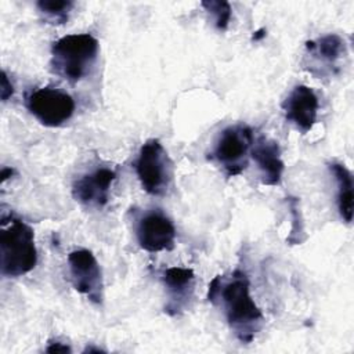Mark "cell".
<instances>
[{
	"label": "cell",
	"instance_id": "obj_1",
	"mask_svg": "<svg viewBox=\"0 0 354 354\" xmlns=\"http://www.w3.org/2000/svg\"><path fill=\"white\" fill-rule=\"evenodd\" d=\"M207 300L221 310L241 343L253 342L261 330L264 315L250 296V282L245 271L235 270L228 275L214 277L209 283Z\"/></svg>",
	"mask_w": 354,
	"mask_h": 354
},
{
	"label": "cell",
	"instance_id": "obj_2",
	"mask_svg": "<svg viewBox=\"0 0 354 354\" xmlns=\"http://www.w3.org/2000/svg\"><path fill=\"white\" fill-rule=\"evenodd\" d=\"M37 263L33 230L21 218L8 216L1 218L0 268L1 275L17 278L28 274Z\"/></svg>",
	"mask_w": 354,
	"mask_h": 354
},
{
	"label": "cell",
	"instance_id": "obj_3",
	"mask_svg": "<svg viewBox=\"0 0 354 354\" xmlns=\"http://www.w3.org/2000/svg\"><path fill=\"white\" fill-rule=\"evenodd\" d=\"M98 48V40L90 33L62 36L51 46V72L69 83H77L94 68Z\"/></svg>",
	"mask_w": 354,
	"mask_h": 354
},
{
	"label": "cell",
	"instance_id": "obj_4",
	"mask_svg": "<svg viewBox=\"0 0 354 354\" xmlns=\"http://www.w3.org/2000/svg\"><path fill=\"white\" fill-rule=\"evenodd\" d=\"M253 140V130L248 124H231L218 134L207 159L227 177L239 176L249 165Z\"/></svg>",
	"mask_w": 354,
	"mask_h": 354
},
{
	"label": "cell",
	"instance_id": "obj_5",
	"mask_svg": "<svg viewBox=\"0 0 354 354\" xmlns=\"http://www.w3.org/2000/svg\"><path fill=\"white\" fill-rule=\"evenodd\" d=\"M136 173L145 192L152 196H165L173 184V162L158 138L147 140L136 159Z\"/></svg>",
	"mask_w": 354,
	"mask_h": 354
},
{
	"label": "cell",
	"instance_id": "obj_6",
	"mask_svg": "<svg viewBox=\"0 0 354 354\" xmlns=\"http://www.w3.org/2000/svg\"><path fill=\"white\" fill-rule=\"evenodd\" d=\"M346 53L344 40L336 33H328L306 41L301 65L317 79L333 77L340 73Z\"/></svg>",
	"mask_w": 354,
	"mask_h": 354
},
{
	"label": "cell",
	"instance_id": "obj_7",
	"mask_svg": "<svg viewBox=\"0 0 354 354\" xmlns=\"http://www.w3.org/2000/svg\"><path fill=\"white\" fill-rule=\"evenodd\" d=\"M28 111L44 126L58 127L68 122L75 112L73 98L58 88L41 87L25 97Z\"/></svg>",
	"mask_w": 354,
	"mask_h": 354
},
{
	"label": "cell",
	"instance_id": "obj_8",
	"mask_svg": "<svg viewBox=\"0 0 354 354\" xmlns=\"http://www.w3.org/2000/svg\"><path fill=\"white\" fill-rule=\"evenodd\" d=\"M69 278L72 286L91 303L101 306L104 301V281L101 267L88 249H75L68 254Z\"/></svg>",
	"mask_w": 354,
	"mask_h": 354
},
{
	"label": "cell",
	"instance_id": "obj_9",
	"mask_svg": "<svg viewBox=\"0 0 354 354\" xmlns=\"http://www.w3.org/2000/svg\"><path fill=\"white\" fill-rule=\"evenodd\" d=\"M136 238L140 248L147 252L171 250L176 241V227L160 209L145 210L136 220Z\"/></svg>",
	"mask_w": 354,
	"mask_h": 354
},
{
	"label": "cell",
	"instance_id": "obj_10",
	"mask_svg": "<svg viewBox=\"0 0 354 354\" xmlns=\"http://www.w3.org/2000/svg\"><path fill=\"white\" fill-rule=\"evenodd\" d=\"M115 180V170L111 167H97L73 180L72 196L86 207L102 209L109 201V191Z\"/></svg>",
	"mask_w": 354,
	"mask_h": 354
},
{
	"label": "cell",
	"instance_id": "obj_11",
	"mask_svg": "<svg viewBox=\"0 0 354 354\" xmlns=\"http://www.w3.org/2000/svg\"><path fill=\"white\" fill-rule=\"evenodd\" d=\"M162 283L167 299L165 304V313L170 317H177L183 314L194 300V271L185 267H170L163 271Z\"/></svg>",
	"mask_w": 354,
	"mask_h": 354
},
{
	"label": "cell",
	"instance_id": "obj_12",
	"mask_svg": "<svg viewBox=\"0 0 354 354\" xmlns=\"http://www.w3.org/2000/svg\"><path fill=\"white\" fill-rule=\"evenodd\" d=\"M285 119L303 134L308 133L317 122L319 101L314 90L306 84L295 86L282 101Z\"/></svg>",
	"mask_w": 354,
	"mask_h": 354
},
{
	"label": "cell",
	"instance_id": "obj_13",
	"mask_svg": "<svg viewBox=\"0 0 354 354\" xmlns=\"http://www.w3.org/2000/svg\"><path fill=\"white\" fill-rule=\"evenodd\" d=\"M250 156L254 159L259 170L261 183L264 185H278L282 180L285 170L283 160L281 158L279 144L264 136H259L253 140L250 148Z\"/></svg>",
	"mask_w": 354,
	"mask_h": 354
},
{
	"label": "cell",
	"instance_id": "obj_14",
	"mask_svg": "<svg viewBox=\"0 0 354 354\" xmlns=\"http://www.w3.org/2000/svg\"><path fill=\"white\" fill-rule=\"evenodd\" d=\"M329 170L336 181V203L340 217L346 223L353 220V176L350 170L339 162H330Z\"/></svg>",
	"mask_w": 354,
	"mask_h": 354
},
{
	"label": "cell",
	"instance_id": "obj_15",
	"mask_svg": "<svg viewBox=\"0 0 354 354\" xmlns=\"http://www.w3.org/2000/svg\"><path fill=\"white\" fill-rule=\"evenodd\" d=\"M75 3L71 0H39L36 7L43 19L51 25H64L69 19V14Z\"/></svg>",
	"mask_w": 354,
	"mask_h": 354
},
{
	"label": "cell",
	"instance_id": "obj_16",
	"mask_svg": "<svg viewBox=\"0 0 354 354\" xmlns=\"http://www.w3.org/2000/svg\"><path fill=\"white\" fill-rule=\"evenodd\" d=\"M288 207L290 210V218H292V227L290 234L286 236V243L289 245H300L306 241V232H304V221L300 210V201L296 196L288 198Z\"/></svg>",
	"mask_w": 354,
	"mask_h": 354
},
{
	"label": "cell",
	"instance_id": "obj_17",
	"mask_svg": "<svg viewBox=\"0 0 354 354\" xmlns=\"http://www.w3.org/2000/svg\"><path fill=\"white\" fill-rule=\"evenodd\" d=\"M201 6L213 17V24L218 30H225L230 25L232 10L228 1L224 0H207Z\"/></svg>",
	"mask_w": 354,
	"mask_h": 354
},
{
	"label": "cell",
	"instance_id": "obj_18",
	"mask_svg": "<svg viewBox=\"0 0 354 354\" xmlns=\"http://www.w3.org/2000/svg\"><path fill=\"white\" fill-rule=\"evenodd\" d=\"M14 93V86L12 83L10 82L6 71L1 72V86H0V97H1V101L6 102Z\"/></svg>",
	"mask_w": 354,
	"mask_h": 354
},
{
	"label": "cell",
	"instance_id": "obj_19",
	"mask_svg": "<svg viewBox=\"0 0 354 354\" xmlns=\"http://www.w3.org/2000/svg\"><path fill=\"white\" fill-rule=\"evenodd\" d=\"M46 353H72V348L58 340H53L48 343V346L46 347Z\"/></svg>",
	"mask_w": 354,
	"mask_h": 354
},
{
	"label": "cell",
	"instance_id": "obj_20",
	"mask_svg": "<svg viewBox=\"0 0 354 354\" xmlns=\"http://www.w3.org/2000/svg\"><path fill=\"white\" fill-rule=\"evenodd\" d=\"M263 37H266V29H264V28H261V29L253 32V35H252V40H254V41H259V40H261Z\"/></svg>",
	"mask_w": 354,
	"mask_h": 354
},
{
	"label": "cell",
	"instance_id": "obj_21",
	"mask_svg": "<svg viewBox=\"0 0 354 354\" xmlns=\"http://www.w3.org/2000/svg\"><path fill=\"white\" fill-rule=\"evenodd\" d=\"M14 174V169H10V167H3L1 170V181L4 183L8 177H11Z\"/></svg>",
	"mask_w": 354,
	"mask_h": 354
},
{
	"label": "cell",
	"instance_id": "obj_22",
	"mask_svg": "<svg viewBox=\"0 0 354 354\" xmlns=\"http://www.w3.org/2000/svg\"><path fill=\"white\" fill-rule=\"evenodd\" d=\"M83 353H105V351H104L102 348H100V347H91V346L88 347V346H87V347L83 350Z\"/></svg>",
	"mask_w": 354,
	"mask_h": 354
}]
</instances>
